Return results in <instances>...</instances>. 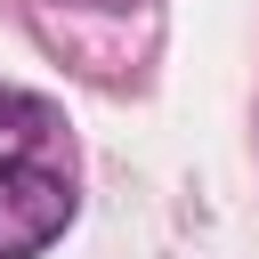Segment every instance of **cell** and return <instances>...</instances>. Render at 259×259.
Segmentation results:
<instances>
[{
    "instance_id": "cell-2",
    "label": "cell",
    "mask_w": 259,
    "mask_h": 259,
    "mask_svg": "<svg viewBox=\"0 0 259 259\" xmlns=\"http://www.w3.org/2000/svg\"><path fill=\"white\" fill-rule=\"evenodd\" d=\"M49 130H57V113H49L40 97H24V89H0V162H32Z\"/></svg>"
},
{
    "instance_id": "cell-3",
    "label": "cell",
    "mask_w": 259,
    "mask_h": 259,
    "mask_svg": "<svg viewBox=\"0 0 259 259\" xmlns=\"http://www.w3.org/2000/svg\"><path fill=\"white\" fill-rule=\"evenodd\" d=\"M81 8H130V0H81Z\"/></svg>"
},
{
    "instance_id": "cell-1",
    "label": "cell",
    "mask_w": 259,
    "mask_h": 259,
    "mask_svg": "<svg viewBox=\"0 0 259 259\" xmlns=\"http://www.w3.org/2000/svg\"><path fill=\"white\" fill-rule=\"evenodd\" d=\"M73 227V186L40 162H0V259H32Z\"/></svg>"
}]
</instances>
